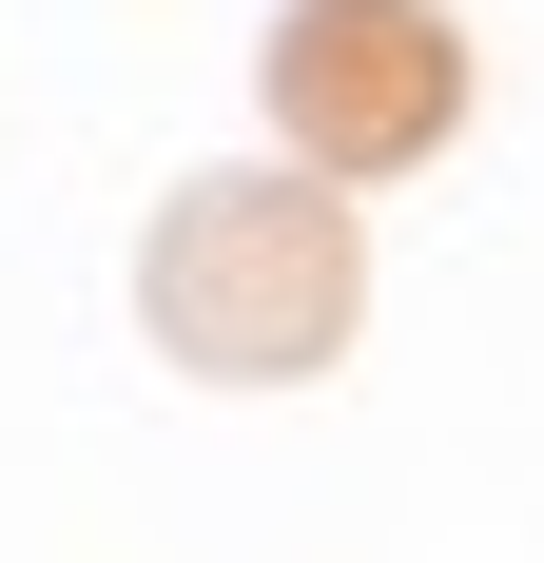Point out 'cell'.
Instances as JSON below:
<instances>
[{
    "mask_svg": "<svg viewBox=\"0 0 544 563\" xmlns=\"http://www.w3.org/2000/svg\"><path fill=\"white\" fill-rule=\"evenodd\" d=\"M370 311V233L312 156L272 175H175L156 233H137V331L195 369V389H312Z\"/></svg>",
    "mask_w": 544,
    "mask_h": 563,
    "instance_id": "obj_1",
    "label": "cell"
},
{
    "mask_svg": "<svg viewBox=\"0 0 544 563\" xmlns=\"http://www.w3.org/2000/svg\"><path fill=\"white\" fill-rule=\"evenodd\" d=\"M253 98L312 175H409L467 136V20L447 0H292L253 40Z\"/></svg>",
    "mask_w": 544,
    "mask_h": 563,
    "instance_id": "obj_2",
    "label": "cell"
}]
</instances>
